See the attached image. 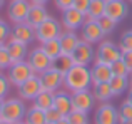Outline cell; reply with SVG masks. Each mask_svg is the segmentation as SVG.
<instances>
[{
  "mask_svg": "<svg viewBox=\"0 0 132 124\" xmlns=\"http://www.w3.org/2000/svg\"><path fill=\"white\" fill-rule=\"evenodd\" d=\"M64 87L69 92L90 89L92 87V72H90V67L89 65H77L75 64L64 75Z\"/></svg>",
  "mask_w": 132,
  "mask_h": 124,
  "instance_id": "obj_1",
  "label": "cell"
},
{
  "mask_svg": "<svg viewBox=\"0 0 132 124\" xmlns=\"http://www.w3.org/2000/svg\"><path fill=\"white\" fill-rule=\"evenodd\" d=\"M25 114H27V107H25L23 99L10 97V99H5L0 119H3L7 122H12V124H17V122H22L25 119Z\"/></svg>",
  "mask_w": 132,
  "mask_h": 124,
  "instance_id": "obj_2",
  "label": "cell"
},
{
  "mask_svg": "<svg viewBox=\"0 0 132 124\" xmlns=\"http://www.w3.org/2000/svg\"><path fill=\"white\" fill-rule=\"evenodd\" d=\"M5 75H7V79H9L10 86H13V87H20L25 81H29L32 75H37V74H34V71H32V67H30L29 62L23 60V62L12 64Z\"/></svg>",
  "mask_w": 132,
  "mask_h": 124,
  "instance_id": "obj_3",
  "label": "cell"
},
{
  "mask_svg": "<svg viewBox=\"0 0 132 124\" xmlns=\"http://www.w3.org/2000/svg\"><path fill=\"white\" fill-rule=\"evenodd\" d=\"M62 34V24L54 17H48L44 24H40L35 29V40L40 44L47 42L52 39H59Z\"/></svg>",
  "mask_w": 132,
  "mask_h": 124,
  "instance_id": "obj_4",
  "label": "cell"
},
{
  "mask_svg": "<svg viewBox=\"0 0 132 124\" xmlns=\"http://www.w3.org/2000/svg\"><path fill=\"white\" fill-rule=\"evenodd\" d=\"M122 57V50H120L119 44L112 42V40L105 39L99 44L95 54V62H104V64H112V62L119 60Z\"/></svg>",
  "mask_w": 132,
  "mask_h": 124,
  "instance_id": "obj_5",
  "label": "cell"
},
{
  "mask_svg": "<svg viewBox=\"0 0 132 124\" xmlns=\"http://www.w3.org/2000/svg\"><path fill=\"white\" fill-rule=\"evenodd\" d=\"M27 62L30 64L34 74H37V75H40L42 72H45L47 69H50L54 65V60L44 52L42 47H35L34 50H30L29 57H27Z\"/></svg>",
  "mask_w": 132,
  "mask_h": 124,
  "instance_id": "obj_6",
  "label": "cell"
},
{
  "mask_svg": "<svg viewBox=\"0 0 132 124\" xmlns=\"http://www.w3.org/2000/svg\"><path fill=\"white\" fill-rule=\"evenodd\" d=\"M72 94V107L74 111H80V112H89L94 109L95 104V97H94V92L90 89H84V91H75L70 92Z\"/></svg>",
  "mask_w": 132,
  "mask_h": 124,
  "instance_id": "obj_7",
  "label": "cell"
},
{
  "mask_svg": "<svg viewBox=\"0 0 132 124\" xmlns=\"http://www.w3.org/2000/svg\"><path fill=\"white\" fill-rule=\"evenodd\" d=\"M30 0H10L9 9H7V15H9V20H12L13 24H20L25 22L27 15L30 12Z\"/></svg>",
  "mask_w": 132,
  "mask_h": 124,
  "instance_id": "obj_8",
  "label": "cell"
},
{
  "mask_svg": "<svg viewBox=\"0 0 132 124\" xmlns=\"http://www.w3.org/2000/svg\"><path fill=\"white\" fill-rule=\"evenodd\" d=\"M60 24H62V27H64V30H72V32H75V30L84 27L85 15L82 12H79L77 9L70 7V9H67L65 12H62Z\"/></svg>",
  "mask_w": 132,
  "mask_h": 124,
  "instance_id": "obj_9",
  "label": "cell"
},
{
  "mask_svg": "<svg viewBox=\"0 0 132 124\" xmlns=\"http://www.w3.org/2000/svg\"><path fill=\"white\" fill-rule=\"evenodd\" d=\"M39 77H40V82H42V89H45V91L57 92L64 86V74L59 72L54 65L50 69H47L45 72H42Z\"/></svg>",
  "mask_w": 132,
  "mask_h": 124,
  "instance_id": "obj_10",
  "label": "cell"
},
{
  "mask_svg": "<svg viewBox=\"0 0 132 124\" xmlns=\"http://www.w3.org/2000/svg\"><path fill=\"white\" fill-rule=\"evenodd\" d=\"M95 124H119V109L110 102H102L95 111Z\"/></svg>",
  "mask_w": 132,
  "mask_h": 124,
  "instance_id": "obj_11",
  "label": "cell"
},
{
  "mask_svg": "<svg viewBox=\"0 0 132 124\" xmlns=\"http://www.w3.org/2000/svg\"><path fill=\"white\" fill-rule=\"evenodd\" d=\"M19 89V97L23 101H35V97L42 92V82L39 75H32L29 81H25Z\"/></svg>",
  "mask_w": 132,
  "mask_h": 124,
  "instance_id": "obj_12",
  "label": "cell"
},
{
  "mask_svg": "<svg viewBox=\"0 0 132 124\" xmlns=\"http://www.w3.org/2000/svg\"><path fill=\"white\" fill-rule=\"evenodd\" d=\"M94 57H95V49H94V45L80 39L77 49L72 52V59H74V62L77 65H89L90 62L94 60Z\"/></svg>",
  "mask_w": 132,
  "mask_h": 124,
  "instance_id": "obj_13",
  "label": "cell"
},
{
  "mask_svg": "<svg viewBox=\"0 0 132 124\" xmlns=\"http://www.w3.org/2000/svg\"><path fill=\"white\" fill-rule=\"evenodd\" d=\"M34 39H35V29L27 25L25 22L13 24V29H12V32H10L9 40H15V42H22V44H27V45H29Z\"/></svg>",
  "mask_w": 132,
  "mask_h": 124,
  "instance_id": "obj_14",
  "label": "cell"
},
{
  "mask_svg": "<svg viewBox=\"0 0 132 124\" xmlns=\"http://www.w3.org/2000/svg\"><path fill=\"white\" fill-rule=\"evenodd\" d=\"M105 15L119 24L129 15V5L126 0H107Z\"/></svg>",
  "mask_w": 132,
  "mask_h": 124,
  "instance_id": "obj_15",
  "label": "cell"
},
{
  "mask_svg": "<svg viewBox=\"0 0 132 124\" xmlns=\"http://www.w3.org/2000/svg\"><path fill=\"white\" fill-rule=\"evenodd\" d=\"M104 37H105V34L102 32V29H100L99 22H85L84 27H82V40H85V42L89 44H100L104 40Z\"/></svg>",
  "mask_w": 132,
  "mask_h": 124,
  "instance_id": "obj_16",
  "label": "cell"
},
{
  "mask_svg": "<svg viewBox=\"0 0 132 124\" xmlns=\"http://www.w3.org/2000/svg\"><path fill=\"white\" fill-rule=\"evenodd\" d=\"M90 72H92V86L110 82V79L114 77L110 65L104 64V62H95V64L90 67Z\"/></svg>",
  "mask_w": 132,
  "mask_h": 124,
  "instance_id": "obj_17",
  "label": "cell"
},
{
  "mask_svg": "<svg viewBox=\"0 0 132 124\" xmlns=\"http://www.w3.org/2000/svg\"><path fill=\"white\" fill-rule=\"evenodd\" d=\"M48 17H50V13L47 12L45 5H32L29 15H27V19H25V24L30 25L32 29H37L40 24H44L45 20L48 19Z\"/></svg>",
  "mask_w": 132,
  "mask_h": 124,
  "instance_id": "obj_18",
  "label": "cell"
},
{
  "mask_svg": "<svg viewBox=\"0 0 132 124\" xmlns=\"http://www.w3.org/2000/svg\"><path fill=\"white\" fill-rule=\"evenodd\" d=\"M5 47L9 49V54L12 57V64H17V62H23L29 57V45L22 42H15V40H9L5 44Z\"/></svg>",
  "mask_w": 132,
  "mask_h": 124,
  "instance_id": "obj_19",
  "label": "cell"
},
{
  "mask_svg": "<svg viewBox=\"0 0 132 124\" xmlns=\"http://www.w3.org/2000/svg\"><path fill=\"white\" fill-rule=\"evenodd\" d=\"M59 40H60V45H62V54L72 56V52L77 49L79 42H80V37L72 30H62Z\"/></svg>",
  "mask_w": 132,
  "mask_h": 124,
  "instance_id": "obj_20",
  "label": "cell"
},
{
  "mask_svg": "<svg viewBox=\"0 0 132 124\" xmlns=\"http://www.w3.org/2000/svg\"><path fill=\"white\" fill-rule=\"evenodd\" d=\"M54 107L60 111L64 116H69V112L74 111L72 107V94L69 91H57L54 99Z\"/></svg>",
  "mask_w": 132,
  "mask_h": 124,
  "instance_id": "obj_21",
  "label": "cell"
},
{
  "mask_svg": "<svg viewBox=\"0 0 132 124\" xmlns=\"http://www.w3.org/2000/svg\"><path fill=\"white\" fill-rule=\"evenodd\" d=\"M107 0H90L89 12L85 13V22H95L100 17L105 15Z\"/></svg>",
  "mask_w": 132,
  "mask_h": 124,
  "instance_id": "obj_22",
  "label": "cell"
},
{
  "mask_svg": "<svg viewBox=\"0 0 132 124\" xmlns=\"http://www.w3.org/2000/svg\"><path fill=\"white\" fill-rule=\"evenodd\" d=\"M110 89L114 92V97L117 96H122L124 92H129V77H124V75H114L110 79Z\"/></svg>",
  "mask_w": 132,
  "mask_h": 124,
  "instance_id": "obj_23",
  "label": "cell"
},
{
  "mask_svg": "<svg viewBox=\"0 0 132 124\" xmlns=\"http://www.w3.org/2000/svg\"><path fill=\"white\" fill-rule=\"evenodd\" d=\"M92 92H94V97L95 101H100V102H109L110 99L114 97V92L110 89V84L105 82V84H95L92 86Z\"/></svg>",
  "mask_w": 132,
  "mask_h": 124,
  "instance_id": "obj_24",
  "label": "cell"
},
{
  "mask_svg": "<svg viewBox=\"0 0 132 124\" xmlns=\"http://www.w3.org/2000/svg\"><path fill=\"white\" fill-rule=\"evenodd\" d=\"M54 99H55V92L42 89V92H40L35 97V101H34V106H37V107L42 109V111H47V109L54 107Z\"/></svg>",
  "mask_w": 132,
  "mask_h": 124,
  "instance_id": "obj_25",
  "label": "cell"
},
{
  "mask_svg": "<svg viewBox=\"0 0 132 124\" xmlns=\"http://www.w3.org/2000/svg\"><path fill=\"white\" fill-rule=\"evenodd\" d=\"M23 122L25 124H47V121H45V111L39 109L37 106H32V107L27 109Z\"/></svg>",
  "mask_w": 132,
  "mask_h": 124,
  "instance_id": "obj_26",
  "label": "cell"
},
{
  "mask_svg": "<svg viewBox=\"0 0 132 124\" xmlns=\"http://www.w3.org/2000/svg\"><path fill=\"white\" fill-rule=\"evenodd\" d=\"M42 50L50 57L52 60H55L57 57L62 56V45H60V40L59 39H52V40H47V42L40 44Z\"/></svg>",
  "mask_w": 132,
  "mask_h": 124,
  "instance_id": "obj_27",
  "label": "cell"
},
{
  "mask_svg": "<svg viewBox=\"0 0 132 124\" xmlns=\"http://www.w3.org/2000/svg\"><path fill=\"white\" fill-rule=\"evenodd\" d=\"M74 65H75V62L72 59V56H65V54H62L60 57H57V59L54 60V67L57 69L59 72H62L64 75L67 74Z\"/></svg>",
  "mask_w": 132,
  "mask_h": 124,
  "instance_id": "obj_28",
  "label": "cell"
},
{
  "mask_svg": "<svg viewBox=\"0 0 132 124\" xmlns=\"http://www.w3.org/2000/svg\"><path fill=\"white\" fill-rule=\"evenodd\" d=\"M110 69H112L114 75H124V77H129V75H130V71H129V67L126 65V62L122 60V57H120L119 60L112 62V64H110Z\"/></svg>",
  "mask_w": 132,
  "mask_h": 124,
  "instance_id": "obj_29",
  "label": "cell"
},
{
  "mask_svg": "<svg viewBox=\"0 0 132 124\" xmlns=\"http://www.w3.org/2000/svg\"><path fill=\"white\" fill-rule=\"evenodd\" d=\"M99 25H100V29H102V32L105 34V35H109V34H112L114 30H116V27H117V22L116 20H112L110 17H107V15H104V17H100L99 20Z\"/></svg>",
  "mask_w": 132,
  "mask_h": 124,
  "instance_id": "obj_30",
  "label": "cell"
},
{
  "mask_svg": "<svg viewBox=\"0 0 132 124\" xmlns=\"http://www.w3.org/2000/svg\"><path fill=\"white\" fill-rule=\"evenodd\" d=\"M69 119L70 124H89V116L87 112H80V111H70L69 116H65Z\"/></svg>",
  "mask_w": 132,
  "mask_h": 124,
  "instance_id": "obj_31",
  "label": "cell"
},
{
  "mask_svg": "<svg viewBox=\"0 0 132 124\" xmlns=\"http://www.w3.org/2000/svg\"><path fill=\"white\" fill-rule=\"evenodd\" d=\"M132 121V104L129 101H124L119 107V122Z\"/></svg>",
  "mask_w": 132,
  "mask_h": 124,
  "instance_id": "obj_32",
  "label": "cell"
},
{
  "mask_svg": "<svg viewBox=\"0 0 132 124\" xmlns=\"http://www.w3.org/2000/svg\"><path fill=\"white\" fill-rule=\"evenodd\" d=\"M10 65H12V57L9 54V49L5 45L0 49V72L2 71H9Z\"/></svg>",
  "mask_w": 132,
  "mask_h": 124,
  "instance_id": "obj_33",
  "label": "cell"
},
{
  "mask_svg": "<svg viewBox=\"0 0 132 124\" xmlns=\"http://www.w3.org/2000/svg\"><path fill=\"white\" fill-rule=\"evenodd\" d=\"M65 116L62 114L60 111H57L55 107H50L45 111V121H47V124H57L60 119H64Z\"/></svg>",
  "mask_w": 132,
  "mask_h": 124,
  "instance_id": "obj_34",
  "label": "cell"
},
{
  "mask_svg": "<svg viewBox=\"0 0 132 124\" xmlns=\"http://www.w3.org/2000/svg\"><path fill=\"white\" fill-rule=\"evenodd\" d=\"M119 47H120L122 52H129V50H132V30H127V32L122 34Z\"/></svg>",
  "mask_w": 132,
  "mask_h": 124,
  "instance_id": "obj_35",
  "label": "cell"
},
{
  "mask_svg": "<svg viewBox=\"0 0 132 124\" xmlns=\"http://www.w3.org/2000/svg\"><path fill=\"white\" fill-rule=\"evenodd\" d=\"M10 32H12V29L9 27V24L3 22V20H0V44H7L9 42Z\"/></svg>",
  "mask_w": 132,
  "mask_h": 124,
  "instance_id": "obj_36",
  "label": "cell"
},
{
  "mask_svg": "<svg viewBox=\"0 0 132 124\" xmlns=\"http://www.w3.org/2000/svg\"><path fill=\"white\" fill-rule=\"evenodd\" d=\"M9 89H10V82H9V79H7V75H3L2 72H0V97H2V99L7 96Z\"/></svg>",
  "mask_w": 132,
  "mask_h": 124,
  "instance_id": "obj_37",
  "label": "cell"
},
{
  "mask_svg": "<svg viewBox=\"0 0 132 124\" xmlns=\"http://www.w3.org/2000/svg\"><path fill=\"white\" fill-rule=\"evenodd\" d=\"M89 7H90V0H74V9H77L84 15L89 12Z\"/></svg>",
  "mask_w": 132,
  "mask_h": 124,
  "instance_id": "obj_38",
  "label": "cell"
},
{
  "mask_svg": "<svg viewBox=\"0 0 132 124\" xmlns=\"http://www.w3.org/2000/svg\"><path fill=\"white\" fill-rule=\"evenodd\" d=\"M55 2V7H57L60 12H65L67 9L74 7V0H54Z\"/></svg>",
  "mask_w": 132,
  "mask_h": 124,
  "instance_id": "obj_39",
  "label": "cell"
},
{
  "mask_svg": "<svg viewBox=\"0 0 132 124\" xmlns=\"http://www.w3.org/2000/svg\"><path fill=\"white\" fill-rule=\"evenodd\" d=\"M122 60L126 62V65L132 72V50H129V52H122Z\"/></svg>",
  "mask_w": 132,
  "mask_h": 124,
  "instance_id": "obj_40",
  "label": "cell"
},
{
  "mask_svg": "<svg viewBox=\"0 0 132 124\" xmlns=\"http://www.w3.org/2000/svg\"><path fill=\"white\" fill-rule=\"evenodd\" d=\"M47 2H48V0H30L32 5H45Z\"/></svg>",
  "mask_w": 132,
  "mask_h": 124,
  "instance_id": "obj_41",
  "label": "cell"
},
{
  "mask_svg": "<svg viewBox=\"0 0 132 124\" xmlns=\"http://www.w3.org/2000/svg\"><path fill=\"white\" fill-rule=\"evenodd\" d=\"M126 101H129L130 104H132V91H129V92H127V99H126Z\"/></svg>",
  "mask_w": 132,
  "mask_h": 124,
  "instance_id": "obj_42",
  "label": "cell"
},
{
  "mask_svg": "<svg viewBox=\"0 0 132 124\" xmlns=\"http://www.w3.org/2000/svg\"><path fill=\"white\" fill-rule=\"evenodd\" d=\"M57 124H70V122H69V119H67V118H64V119H60V121H59Z\"/></svg>",
  "mask_w": 132,
  "mask_h": 124,
  "instance_id": "obj_43",
  "label": "cell"
},
{
  "mask_svg": "<svg viewBox=\"0 0 132 124\" xmlns=\"http://www.w3.org/2000/svg\"><path fill=\"white\" fill-rule=\"evenodd\" d=\"M3 104H5V99L0 97V114H2V109H3Z\"/></svg>",
  "mask_w": 132,
  "mask_h": 124,
  "instance_id": "obj_44",
  "label": "cell"
},
{
  "mask_svg": "<svg viewBox=\"0 0 132 124\" xmlns=\"http://www.w3.org/2000/svg\"><path fill=\"white\" fill-rule=\"evenodd\" d=\"M129 91H132V72H130V75H129Z\"/></svg>",
  "mask_w": 132,
  "mask_h": 124,
  "instance_id": "obj_45",
  "label": "cell"
},
{
  "mask_svg": "<svg viewBox=\"0 0 132 124\" xmlns=\"http://www.w3.org/2000/svg\"><path fill=\"white\" fill-rule=\"evenodd\" d=\"M119 124H132V121H122V122H119Z\"/></svg>",
  "mask_w": 132,
  "mask_h": 124,
  "instance_id": "obj_46",
  "label": "cell"
},
{
  "mask_svg": "<svg viewBox=\"0 0 132 124\" xmlns=\"http://www.w3.org/2000/svg\"><path fill=\"white\" fill-rule=\"evenodd\" d=\"M0 124H12V122H7V121H3V119H0Z\"/></svg>",
  "mask_w": 132,
  "mask_h": 124,
  "instance_id": "obj_47",
  "label": "cell"
},
{
  "mask_svg": "<svg viewBox=\"0 0 132 124\" xmlns=\"http://www.w3.org/2000/svg\"><path fill=\"white\" fill-rule=\"evenodd\" d=\"M3 5V0H0V7H2Z\"/></svg>",
  "mask_w": 132,
  "mask_h": 124,
  "instance_id": "obj_48",
  "label": "cell"
},
{
  "mask_svg": "<svg viewBox=\"0 0 132 124\" xmlns=\"http://www.w3.org/2000/svg\"><path fill=\"white\" fill-rule=\"evenodd\" d=\"M3 45H5V44H0V49H2V47H3Z\"/></svg>",
  "mask_w": 132,
  "mask_h": 124,
  "instance_id": "obj_49",
  "label": "cell"
},
{
  "mask_svg": "<svg viewBox=\"0 0 132 124\" xmlns=\"http://www.w3.org/2000/svg\"><path fill=\"white\" fill-rule=\"evenodd\" d=\"M17 124H25V122H23V121H22V122H17Z\"/></svg>",
  "mask_w": 132,
  "mask_h": 124,
  "instance_id": "obj_50",
  "label": "cell"
},
{
  "mask_svg": "<svg viewBox=\"0 0 132 124\" xmlns=\"http://www.w3.org/2000/svg\"><path fill=\"white\" fill-rule=\"evenodd\" d=\"M129 2H132V0H129Z\"/></svg>",
  "mask_w": 132,
  "mask_h": 124,
  "instance_id": "obj_51",
  "label": "cell"
}]
</instances>
